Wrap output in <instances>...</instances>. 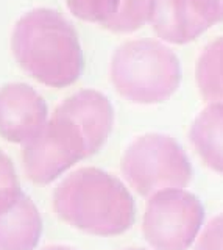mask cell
<instances>
[{
  "mask_svg": "<svg viewBox=\"0 0 223 250\" xmlns=\"http://www.w3.org/2000/svg\"><path fill=\"white\" fill-rule=\"evenodd\" d=\"M111 82L122 97L151 105L170 99L181 83L180 60L155 39L122 44L111 60Z\"/></svg>",
  "mask_w": 223,
  "mask_h": 250,
  "instance_id": "obj_3",
  "label": "cell"
},
{
  "mask_svg": "<svg viewBox=\"0 0 223 250\" xmlns=\"http://www.w3.org/2000/svg\"><path fill=\"white\" fill-rule=\"evenodd\" d=\"M223 22V0H153L150 23L163 41L187 44Z\"/></svg>",
  "mask_w": 223,
  "mask_h": 250,
  "instance_id": "obj_7",
  "label": "cell"
},
{
  "mask_svg": "<svg viewBox=\"0 0 223 250\" xmlns=\"http://www.w3.org/2000/svg\"><path fill=\"white\" fill-rule=\"evenodd\" d=\"M61 221L95 236H116L134 222V200L119 178L98 167L69 174L53 192Z\"/></svg>",
  "mask_w": 223,
  "mask_h": 250,
  "instance_id": "obj_2",
  "label": "cell"
},
{
  "mask_svg": "<svg viewBox=\"0 0 223 250\" xmlns=\"http://www.w3.org/2000/svg\"><path fill=\"white\" fill-rule=\"evenodd\" d=\"M42 250H75V249L69 247V246H59V244H56V246H47V247H44Z\"/></svg>",
  "mask_w": 223,
  "mask_h": 250,
  "instance_id": "obj_15",
  "label": "cell"
},
{
  "mask_svg": "<svg viewBox=\"0 0 223 250\" xmlns=\"http://www.w3.org/2000/svg\"><path fill=\"white\" fill-rule=\"evenodd\" d=\"M11 52L25 74L49 88L71 86L83 72L78 35L63 14L50 8L28 11L16 22Z\"/></svg>",
  "mask_w": 223,
  "mask_h": 250,
  "instance_id": "obj_1",
  "label": "cell"
},
{
  "mask_svg": "<svg viewBox=\"0 0 223 250\" xmlns=\"http://www.w3.org/2000/svg\"><path fill=\"white\" fill-rule=\"evenodd\" d=\"M41 234L39 209L20 186L0 194V250H33Z\"/></svg>",
  "mask_w": 223,
  "mask_h": 250,
  "instance_id": "obj_9",
  "label": "cell"
},
{
  "mask_svg": "<svg viewBox=\"0 0 223 250\" xmlns=\"http://www.w3.org/2000/svg\"><path fill=\"white\" fill-rule=\"evenodd\" d=\"M102 144L64 105L22 147V164L35 185H49L74 164L97 153Z\"/></svg>",
  "mask_w": 223,
  "mask_h": 250,
  "instance_id": "obj_4",
  "label": "cell"
},
{
  "mask_svg": "<svg viewBox=\"0 0 223 250\" xmlns=\"http://www.w3.org/2000/svg\"><path fill=\"white\" fill-rule=\"evenodd\" d=\"M75 18L112 33H133L150 22L153 0H67Z\"/></svg>",
  "mask_w": 223,
  "mask_h": 250,
  "instance_id": "obj_10",
  "label": "cell"
},
{
  "mask_svg": "<svg viewBox=\"0 0 223 250\" xmlns=\"http://www.w3.org/2000/svg\"><path fill=\"white\" fill-rule=\"evenodd\" d=\"M122 174L142 197L163 189L186 188L192 166L183 147L170 136L149 133L128 146L120 163Z\"/></svg>",
  "mask_w": 223,
  "mask_h": 250,
  "instance_id": "obj_5",
  "label": "cell"
},
{
  "mask_svg": "<svg viewBox=\"0 0 223 250\" xmlns=\"http://www.w3.org/2000/svg\"><path fill=\"white\" fill-rule=\"evenodd\" d=\"M49 108L42 96L25 83L0 88V136L22 144L35 138L47 122Z\"/></svg>",
  "mask_w": 223,
  "mask_h": 250,
  "instance_id": "obj_8",
  "label": "cell"
},
{
  "mask_svg": "<svg viewBox=\"0 0 223 250\" xmlns=\"http://www.w3.org/2000/svg\"><path fill=\"white\" fill-rule=\"evenodd\" d=\"M189 138L200 158L223 175V104L207 105L195 117Z\"/></svg>",
  "mask_w": 223,
  "mask_h": 250,
  "instance_id": "obj_11",
  "label": "cell"
},
{
  "mask_svg": "<svg viewBox=\"0 0 223 250\" xmlns=\"http://www.w3.org/2000/svg\"><path fill=\"white\" fill-rule=\"evenodd\" d=\"M124 250H149V249H142V247H130V249H124Z\"/></svg>",
  "mask_w": 223,
  "mask_h": 250,
  "instance_id": "obj_16",
  "label": "cell"
},
{
  "mask_svg": "<svg viewBox=\"0 0 223 250\" xmlns=\"http://www.w3.org/2000/svg\"><path fill=\"white\" fill-rule=\"evenodd\" d=\"M195 82L200 96L206 102L223 104V36L214 39L200 53Z\"/></svg>",
  "mask_w": 223,
  "mask_h": 250,
  "instance_id": "obj_12",
  "label": "cell"
},
{
  "mask_svg": "<svg viewBox=\"0 0 223 250\" xmlns=\"http://www.w3.org/2000/svg\"><path fill=\"white\" fill-rule=\"evenodd\" d=\"M203 221L204 208L197 195L170 188L149 199L142 231L155 250H186L195 241Z\"/></svg>",
  "mask_w": 223,
  "mask_h": 250,
  "instance_id": "obj_6",
  "label": "cell"
},
{
  "mask_svg": "<svg viewBox=\"0 0 223 250\" xmlns=\"http://www.w3.org/2000/svg\"><path fill=\"white\" fill-rule=\"evenodd\" d=\"M19 180L16 169L11 160L0 150V194L5 191H10L13 188H19Z\"/></svg>",
  "mask_w": 223,
  "mask_h": 250,
  "instance_id": "obj_14",
  "label": "cell"
},
{
  "mask_svg": "<svg viewBox=\"0 0 223 250\" xmlns=\"http://www.w3.org/2000/svg\"><path fill=\"white\" fill-rule=\"evenodd\" d=\"M195 250H223V213L206 225Z\"/></svg>",
  "mask_w": 223,
  "mask_h": 250,
  "instance_id": "obj_13",
  "label": "cell"
}]
</instances>
